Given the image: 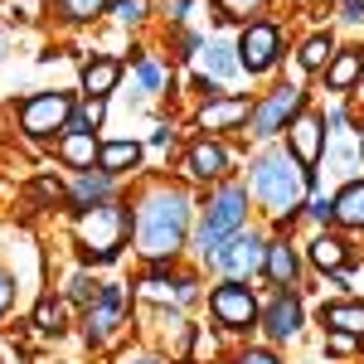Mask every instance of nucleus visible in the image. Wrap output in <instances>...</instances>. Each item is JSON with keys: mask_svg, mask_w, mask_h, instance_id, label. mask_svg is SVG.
Masks as SVG:
<instances>
[{"mask_svg": "<svg viewBox=\"0 0 364 364\" xmlns=\"http://www.w3.org/2000/svg\"><path fill=\"white\" fill-rule=\"evenodd\" d=\"M262 252H267V238L252 233V228H238L224 248L214 252V267H219L224 277H233V282H248L252 272H262Z\"/></svg>", "mask_w": 364, "mask_h": 364, "instance_id": "obj_9", "label": "nucleus"}, {"mask_svg": "<svg viewBox=\"0 0 364 364\" xmlns=\"http://www.w3.org/2000/svg\"><path fill=\"white\" fill-rule=\"evenodd\" d=\"M122 364H170V360H161V355H132V360H122Z\"/></svg>", "mask_w": 364, "mask_h": 364, "instance_id": "obj_39", "label": "nucleus"}, {"mask_svg": "<svg viewBox=\"0 0 364 364\" xmlns=\"http://www.w3.org/2000/svg\"><path fill=\"white\" fill-rule=\"evenodd\" d=\"M166 141H175V127H170V122H161V127L151 132V146H166Z\"/></svg>", "mask_w": 364, "mask_h": 364, "instance_id": "obj_38", "label": "nucleus"}, {"mask_svg": "<svg viewBox=\"0 0 364 364\" xmlns=\"http://www.w3.org/2000/svg\"><path fill=\"white\" fill-rule=\"evenodd\" d=\"M282 136H287V151L301 161V170H316L321 161H326V117L316 112V107H306Z\"/></svg>", "mask_w": 364, "mask_h": 364, "instance_id": "obj_13", "label": "nucleus"}, {"mask_svg": "<svg viewBox=\"0 0 364 364\" xmlns=\"http://www.w3.org/2000/svg\"><path fill=\"white\" fill-rule=\"evenodd\" d=\"M360 161H364V136H360Z\"/></svg>", "mask_w": 364, "mask_h": 364, "instance_id": "obj_40", "label": "nucleus"}, {"mask_svg": "<svg viewBox=\"0 0 364 364\" xmlns=\"http://www.w3.org/2000/svg\"><path fill=\"white\" fill-rule=\"evenodd\" d=\"M336 204V224L340 228H364V180L340 185V195H331Z\"/></svg>", "mask_w": 364, "mask_h": 364, "instance_id": "obj_23", "label": "nucleus"}, {"mask_svg": "<svg viewBox=\"0 0 364 364\" xmlns=\"http://www.w3.org/2000/svg\"><path fill=\"white\" fill-rule=\"evenodd\" d=\"M15 291H20L15 272H10V267H0V321H5V316H10V306H15Z\"/></svg>", "mask_w": 364, "mask_h": 364, "instance_id": "obj_36", "label": "nucleus"}, {"mask_svg": "<svg viewBox=\"0 0 364 364\" xmlns=\"http://www.w3.org/2000/svg\"><path fill=\"white\" fill-rule=\"evenodd\" d=\"M248 185L257 204L277 219V224H291L296 214H301V204H306V170L301 161L287 151V146H262L257 156L248 161Z\"/></svg>", "mask_w": 364, "mask_h": 364, "instance_id": "obj_2", "label": "nucleus"}, {"mask_svg": "<svg viewBox=\"0 0 364 364\" xmlns=\"http://www.w3.org/2000/svg\"><path fill=\"white\" fill-rule=\"evenodd\" d=\"M78 112V102H73V92H29L25 102L15 107V122H20V136L25 141H49V136H63L68 132V122Z\"/></svg>", "mask_w": 364, "mask_h": 364, "instance_id": "obj_5", "label": "nucleus"}, {"mask_svg": "<svg viewBox=\"0 0 364 364\" xmlns=\"http://www.w3.org/2000/svg\"><path fill=\"white\" fill-rule=\"evenodd\" d=\"M326 87L331 92H350V87L364 83V49H336V58L326 63Z\"/></svg>", "mask_w": 364, "mask_h": 364, "instance_id": "obj_19", "label": "nucleus"}, {"mask_svg": "<svg viewBox=\"0 0 364 364\" xmlns=\"http://www.w3.org/2000/svg\"><path fill=\"white\" fill-rule=\"evenodd\" d=\"M185 170L195 180H224L228 175V151L219 136H195L190 151H185Z\"/></svg>", "mask_w": 364, "mask_h": 364, "instance_id": "obj_16", "label": "nucleus"}, {"mask_svg": "<svg viewBox=\"0 0 364 364\" xmlns=\"http://www.w3.org/2000/svg\"><path fill=\"white\" fill-rule=\"evenodd\" d=\"M209 316H214L219 331L243 336V331H252V326L262 321V306H257V291H252L248 282L224 277L219 287H209Z\"/></svg>", "mask_w": 364, "mask_h": 364, "instance_id": "obj_7", "label": "nucleus"}, {"mask_svg": "<svg viewBox=\"0 0 364 364\" xmlns=\"http://www.w3.org/2000/svg\"><path fill=\"white\" fill-rule=\"evenodd\" d=\"M257 326H262V336L272 340V345L296 340V336H301V326H306V306H301V296H296V291H272Z\"/></svg>", "mask_w": 364, "mask_h": 364, "instance_id": "obj_11", "label": "nucleus"}, {"mask_svg": "<svg viewBox=\"0 0 364 364\" xmlns=\"http://www.w3.org/2000/svg\"><path fill=\"white\" fill-rule=\"evenodd\" d=\"M54 5H58V20H68V25H87V20H97V15H107L112 0H54Z\"/></svg>", "mask_w": 364, "mask_h": 364, "instance_id": "obj_26", "label": "nucleus"}, {"mask_svg": "<svg viewBox=\"0 0 364 364\" xmlns=\"http://www.w3.org/2000/svg\"><path fill=\"white\" fill-rule=\"evenodd\" d=\"M360 87H364V83H360Z\"/></svg>", "mask_w": 364, "mask_h": 364, "instance_id": "obj_42", "label": "nucleus"}, {"mask_svg": "<svg viewBox=\"0 0 364 364\" xmlns=\"http://www.w3.org/2000/svg\"><path fill=\"white\" fill-rule=\"evenodd\" d=\"M228 364H233V360H228Z\"/></svg>", "mask_w": 364, "mask_h": 364, "instance_id": "obj_41", "label": "nucleus"}, {"mask_svg": "<svg viewBox=\"0 0 364 364\" xmlns=\"http://www.w3.org/2000/svg\"><path fill=\"white\" fill-rule=\"evenodd\" d=\"M117 180L107 170H83V175H73V185H68V209L73 214H83L92 204H102V199H112Z\"/></svg>", "mask_w": 364, "mask_h": 364, "instance_id": "obj_18", "label": "nucleus"}, {"mask_svg": "<svg viewBox=\"0 0 364 364\" xmlns=\"http://www.w3.org/2000/svg\"><path fill=\"white\" fill-rule=\"evenodd\" d=\"M122 316H127V287H102V296L83 311V340L92 350H102L122 331Z\"/></svg>", "mask_w": 364, "mask_h": 364, "instance_id": "obj_10", "label": "nucleus"}, {"mask_svg": "<svg viewBox=\"0 0 364 364\" xmlns=\"http://www.w3.org/2000/svg\"><path fill=\"white\" fill-rule=\"evenodd\" d=\"M136 78L146 92H161V83H166V73H161V63L156 58H136Z\"/></svg>", "mask_w": 364, "mask_h": 364, "instance_id": "obj_33", "label": "nucleus"}, {"mask_svg": "<svg viewBox=\"0 0 364 364\" xmlns=\"http://www.w3.org/2000/svg\"><path fill=\"white\" fill-rule=\"evenodd\" d=\"M209 5L219 10V20H243V25L267 15V0H209Z\"/></svg>", "mask_w": 364, "mask_h": 364, "instance_id": "obj_27", "label": "nucleus"}, {"mask_svg": "<svg viewBox=\"0 0 364 364\" xmlns=\"http://www.w3.org/2000/svg\"><path fill=\"white\" fill-rule=\"evenodd\" d=\"M34 331H39V336H63V306L44 296V301L34 306Z\"/></svg>", "mask_w": 364, "mask_h": 364, "instance_id": "obj_28", "label": "nucleus"}, {"mask_svg": "<svg viewBox=\"0 0 364 364\" xmlns=\"http://www.w3.org/2000/svg\"><path fill=\"white\" fill-rule=\"evenodd\" d=\"M195 224V199L180 185H151L136 199V252L146 262H175Z\"/></svg>", "mask_w": 364, "mask_h": 364, "instance_id": "obj_1", "label": "nucleus"}, {"mask_svg": "<svg viewBox=\"0 0 364 364\" xmlns=\"http://www.w3.org/2000/svg\"><path fill=\"white\" fill-rule=\"evenodd\" d=\"M321 326L364 340V301H331V306H321Z\"/></svg>", "mask_w": 364, "mask_h": 364, "instance_id": "obj_22", "label": "nucleus"}, {"mask_svg": "<svg viewBox=\"0 0 364 364\" xmlns=\"http://www.w3.org/2000/svg\"><path fill=\"white\" fill-rule=\"evenodd\" d=\"M97 151H102V141L92 136V132H63V136L54 141V156L73 170V175H83V170L97 166Z\"/></svg>", "mask_w": 364, "mask_h": 364, "instance_id": "obj_17", "label": "nucleus"}, {"mask_svg": "<svg viewBox=\"0 0 364 364\" xmlns=\"http://www.w3.org/2000/svg\"><path fill=\"white\" fill-rule=\"evenodd\" d=\"M282 25L277 20H252V25H243V34H238V68L248 73V78H267L272 68L282 63Z\"/></svg>", "mask_w": 364, "mask_h": 364, "instance_id": "obj_8", "label": "nucleus"}, {"mask_svg": "<svg viewBox=\"0 0 364 364\" xmlns=\"http://www.w3.org/2000/svg\"><path fill=\"white\" fill-rule=\"evenodd\" d=\"M238 228H248V185L243 180H219V190L209 195L204 214H199V228H195L199 262H214V252L224 248Z\"/></svg>", "mask_w": 364, "mask_h": 364, "instance_id": "obj_4", "label": "nucleus"}, {"mask_svg": "<svg viewBox=\"0 0 364 364\" xmlns=\"http://www.w3.org/2000/svg\"><path fill=\"white\" fill-rule=\"evenodd\" d=\"M107 10H112L117 25H141V20H146V10H151V0H112Z\"/></svg>", "mask_w": 364, "mask_h": 364, "instance_id": "obj_30", "label": "nucleus"}, {"mask_svg": "<svg viewBox=\"0 0 364 364\" xmlns=\"http://www.w3.org/2000/svg\"><path fill=\"white\" fill-rule=\"evenodd\" d=\"M262 277L272 282L277 291H291L301 282V248L291 238H267V252H262Z\"/></svg>", "mask_w": 364, "mask_h": 364, "instance_id": "obj_14", "label": "nucleus"}, {"mask_svg": "<svg viewBox=\"0 0 364 364\" xmlns=\"http://www.w3.org/2000/svg\"><path fill=\"white\" fill-rule=\"evenodd\" d=\"M233 364H282L277 350H267V345H248V350H238Z\"/></svg>", "mask_w": 364, "mask_h": 364, "instance_id": "obj_35", "label": "nucleus"}, {"mask_svg": "<svg viewBox=\"0 0 364 364\" xmlns=\"http://www.w3.org/2000/svg\"><path fill=\"white\" fill-rule=\"evenodd\" d=\"M306 257H311V267L316 272H326V277H345L350 267H355V252H350V243L345 238H336V233H316L306 243Z\"/></svg>", "mask_w": 364, "mask_h": 364, "instance_id": "obj_15", "label": "nucleus"}, {"mask_svg": "<svg viewBox=\"0 0 364 364\" xmlns=\"http://www.w3.org/2000/svg\"><path fill=\"white\" fill-rule=\"evenodd\" d=\"M301 112H306V87L301 83H277L272 92L252 97V117H248L252 141H277Z\"/></svg>", "mask_w": 364, "mask_h": 364, "instance_id": "obj_6", "label": "nucleus"}, {"mask_svg": "<svg viewBox=\"0 0 364 364\" xmlns=\"http://www.w3.org/2000/svg\"><path fill=\"white\" fill-rule=\"evenodd\" d=\"M252 117V97L248 92H224V97H209V102H199V132H209V136H224V132H238V127H248Z\"/></svg>", "mask_w": 364, "mask_h": 364, "instance_id": "obj_12", "label": "nucleus"}, {"mask_svg": "<svg viewBox=\"0 0 364 364\" xmlns=\"http://www.w3.org/2000/svg\"><path fill=\"white\" fill-rule=\"evenodd\" d=\"M78 117H83V127H87V132H97V127L107 122V97H87L83 107H78Z\"/></svg>", "mask_w": 364, "mask_h": 364, "instance_id": "obj_34", "label": "nucleus"}, {"mask_svg": "<svg viewBox=\"0 0 364 364\" xmlns=\"http://www.w3.org/2000/svg\"><path fill=\"white\" fill-rule=\"evenodd\" d=\"M306 214L316 219V224H336V204H331L326 195H316V199H311V204H306Z\"/></svg>", "mask_w": 364, "mask_h": 364, "instance_id": "obj_37", "label": "nucleus"}, {"mask_svg": "<svg viewBox=\"0 0 364 364\" xmlns=\"http://www.w3.org/2000/svg\"><path fill=\"white\" fill-rule=\"evenodd\" d=\"M132 233H136V214L122 199H102V204H92V209H83L73 219V238H78L83 267H112Z\"/></svg>", "mask_w": 364, "mask_h": 364, "instance_id": "obj_3", "label": "nucleus"}, {"mask_svg": "<svg viewBox=\"0 0 364 364\" xmlns=\"http://www.w3.org/2000/svg\"><path fill=\"white\" fill-rule=\"evenodd\" d=\"M29 199H39V204H68V185H58V180H34L29 185Z\"/></svg>", "mask_w": 364, "mask_h": 364, "instance_id": "obj_31", "label": "nucleus"}, {"mask_svg": "<svg viewBox=\"0 0 364 364\" xmlns=\"http://www.w3.org/2000/svg\"><path fill=\"white\" fill-rule=\"evenodd\" d=\"M117 83H122V58H112V54L83 58V92L87 97H107Z\"/></svg>", "mask_w": 364, "mask_h": 364, "instance_id": "obj_20", "label": "nucleus"}, {"mask_svg": "<svg viewBox=\"0 0 364 364\" xmlns=\"http://www.w3.org/2000/svg\"><path fill=\"white\" fill-rule=\"evenodd\" d=\"M364 350V340L360 336H345V331H326V355H360Z\"/></svg>", "mask_w": 364, "mask_h": 364, "instance_id": "obj_32", "label": "nucleus"}, {"mask_svg": "<svg viewBox=\"0 0 364 364\" xmlns=\"http://www.w3.org/2000/svg\"><path fill=\"white\" fill-rule=\"evenodd\" d=\"M63 296H68L73 306H83V311H87L92 301H97V296H102V287L87 277V272H73V277H68V291H63Z\"/></svg>", "mask_w": 364, "mask_h": 364, "instance_id": "obj_29", "label": "nucleus"}, {"mask_svg": "<svg viewBox=\"0 0 364 364\" xmlns=\"http://www.w3.org/2000/svg\"><path fill=\"white\" fill-rule=\"evenodd\" d=\"M141 166V141L122 136V141H102V151H97V170H107L112 180H122L127 170Z\"/></svg>", "mask_w": 364, "mask_h": 364, "instance_id": "obj_21", "label": "nucleus"}, {"mask_svg": "<svg viewBox=\"0 0 364 364\" xmlns=\"http://www.w3.org/2000/svg\"><path fill=\"white\" fill-rule=\"evenodd\" d=\"M336 58V39L331 34H311L306 44L296 49V63H301V73H326V63Z\"/></svg>", "mask_w": 364, "mask_h": 364, "instance_id": "obj_25", "label": "nucleus"}, {"mask_svg": "<svg viewBox=\"0 0 364 364\" xmlns=\"http://www.w3.org/2000/svg\"><path fill=\"white\" fill-rule=\"evenodd\" d=\"M238 73V49L224 44V39H209L204 44V78H214V83H224Z\"/></svg>", "mask_w": 364, "mask_h": 364, "instance_id": "obj_24", "label": "nucleus"}]
</instances>
